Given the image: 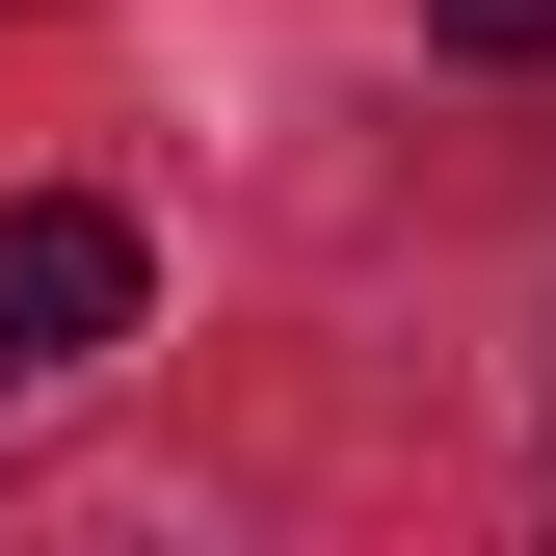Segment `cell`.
I'll return each mask as SVG.
<instances>
[{"label": "cell", "instance_id": "cell-1", "mask_svg": "<svg viewBox=\"0 0 556 556\" xmlns=\"http://www.w3.org/2000/svg\"><path fill=\"white\" fill-rule=\"evenodd\" d=\"M132 292H160V265H132V213H106V186H27V213H0V371L132 344Z\"/></svg>", "mask_w": 556, "mask_h": 556}, {"label": "cell", "instance_id": "cell-2", "mask_svg": "<svg viewBox=\"0 0 556 556\" xmlns=\"http://www.w3.org/2000/svg\"><path fill=\"white\" fill-rule=\"evenodd\" d=\"M451 53H556V0H451Z\"/></svg>", "mask_w": 556, "mask_h": 556}]
</instances>
